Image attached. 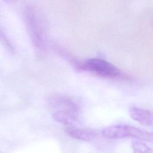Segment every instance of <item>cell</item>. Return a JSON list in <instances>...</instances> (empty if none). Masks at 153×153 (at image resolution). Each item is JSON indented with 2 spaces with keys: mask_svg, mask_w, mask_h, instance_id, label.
Segmentation results:
<instances>
[{
  "mask_svg": "<svg viewBox=\"0 0 153 153\" xmlns=\"http://www.w3.org/2000/svg\"><path fill=\"white\" fill-rule=\"evenodd\" d=\"M26 25L36 48L44 51L47 38V23L42 13L34 7H27L25 11Z\"/></svg>",
  "mask_w": 153,
  "mask_h": 153,
  "instance_id": "1",
  "label": "cell"
},
{
  "mask_svg": "<svg viewBox=\"0 0 153 153\" xmlns=\"http://www.w3.org/2000/svg\"><path fill=\"white\" fill-rule=\"evenodd\" d=\"M102 134L108 139L132 137L142 141L153 142V132L126 124L111 125L102 130Z\"/></svg>",
  "mask_w": 153,
  "mask_h": 153,
  "instance_id": "2",
  "label": "cell"
},
{
  "mask_svg": "<svg viewBox=\"0 0 153 153\" xmlns=\"http://www.w3.org/2000/svg\"><path fill=\"white\" fill-rule=\"evenodd\" d=\"M79 68L102 77L114 78L120 75V71L113 64L100 59H89L79 65Z\"/></svg>",
  "mask_w": 153,
  "mask_h": 153,
  "instance_id": "3",
  "label": "cell"
},
{
  "mask_svg": "<svg viewBox=\"0 0 153 153\" xmlns=\"http://www.w3.org/2000/svg\"><path fill=\"white\" fill-rule=\"evenodd\" d=\"M47 105L53 113L58 111H72L78 112V105L71 97L62 94H54L47 99Z\"/></svg>",
  "mask_w": 153,
  "mask_h": 153,
  "instance_id": "4",
  "label": "cell"
},
{
  "mask_svg": "<svg viewBox=\"0 0 153 153\" xmlns=\"http://www.w3.org/2000/svg\"><path fill=\"white\" fill-rule=\"evenodd\" d=\"M65 132L69 137L73 139L85 142L93 140L97 135V132L94 130L79 128L75 126L66 127Z\"/></svg>",
  "mask_w": 153,
  "mask_h": 153,
  "instance_id": "5",
  "label": "cell"
},
{
  "mask_svg": "<svg viewBox=\"0 0 153 153\" xmlns=\"http://www.w3.org/2000/svg\"><path fill=\"white\" fill-rule=\"evenodd\" d=\"M130 117L145 126H153V112L145 109L131 107L129 109Z\"/></svg>",
  "mask_w": 153,
  "mask_h": 153,
  "instance_id": "6",
  "label": "cell"
},
{
  "mask_svg": "<svg viewBox=\"0 0 153 153\" xmlns=\"http://www.w3.org/2000/svg\"><path fill=\"white\" fill-rule=\"evenodd\" d=\"M53 119L63 125L73 126L79 121V113L72 111H58L53 113Z\"/></svg>",
  "mask_w": 153,
  "mask_h": 153,
  "instance_id": "7",
  "label": "cell"
},
{
  "mask_svg": "<svg viewBox=\"0 0 153 153\" xmlns=\"http://www.w3.org/2000/svg\"><path fill=\"white\" fill-rule=\"evenodd\" d=\"M131 148L133 153H153V150L142 140L134 139L131 140Z\"/></svg>",
  "mask_w": 153,
  "mask_h": 153,
  "instance_id": "8",
  "label": "cell"
},
{
  "mask_svg": "<svg viewBox=\"0 0 153 153\" xmlns=\"http://www.w3.org/2000/svg\"><path fill=\"white\" fill-rule=\"evenodd\" d=\"M5 2L7 3H9V4H11V3H14L15 2H16L17 0H4Z\"/></svg>",
  "mask_w": 153,
  "mask_h": 153,
  "instance_id": "9",
  "label": "cell"
}]
</instances>
